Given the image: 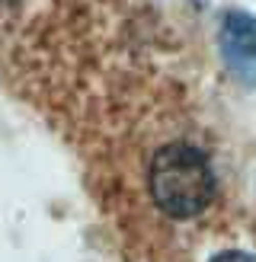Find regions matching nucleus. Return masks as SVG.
Segmentation results:
<instances>
[{"instance_id": "f257e3e1", "label": "nucleus", "mask_w": 256, "mask_h": 262, "mask_svg": "<svg viewBox=\"0 0 256 262\" xmlns=\"http://www.w3.org/2000/svg\"><path fill=\"white\" fill-rule=\"evenodd\" d=\"M151 195L170 217H196L215 199L211 163L192 144H166L151 160Z\"/></svg>"}, {"instance_id": "f03ea898", "label": "nucleus", "mask_w": 256, "mask_h": 262, "mask_svg": "<svg viewBox=\"0 0 256 262\" xmlns=\"http://www.w3.org/2000/svg\"><path fill=\"white\" fill-rule=\"evenodd\" d=\"M224 68L240 83L256 86V16L250 13H227L218 32Z\"/></svg>"}, {"instance_id": "7ed1b4c3", "label": "nucleus", "mask_w": 256, "mask_h": 262, "mask_svg": "<svg viewBox=\"0 0 256 262\" xmlns=\"http://www.w3.org/2000/svg\"><path fill=\"white\" fill-rule=\"evenodd\" d=\"M211 262H256V256L243 253V250H224V253H218Z\"/></svg>"}]
</instances>
